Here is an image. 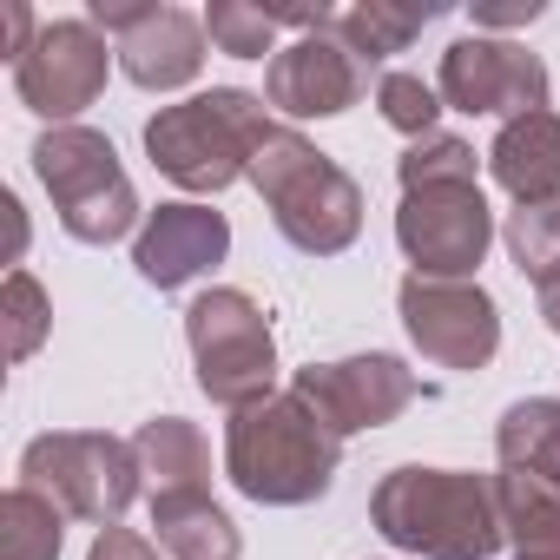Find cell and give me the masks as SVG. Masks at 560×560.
I'll return each instance as SVG.
<instances>
[{"mask_svg":"<svg viewBox=\"0 0 560 560\" xmlns=\"http://www.w3.org/2000/svg\"><path fill=\"white\" fill-rule=\"evenodd\" d=\"M205 34L218 54L231 60H264L277 54V14L270 8H244V0H211L205 8Z\"/></svg>","mask_w":560,"mask_h":560,"instance_id":"d4e9b609","label":"cell"},{"mask_svg":"<svg viewBox=\"0 0 560 560\" xmlns=\"http://www.w3.org/2000/svg\"><path fill=\"white\" fill-rule=\"evenodd\" d=\"M396 244L416 264V277H468L488 257V244H494V211H488L481 185L402 191Z\"/></svg>","mask_w":560,"mask_h":560,"instance_id":"8fae6325","label":"cell"},{"mask_svg":"<svg viewBox=\"0 0 560 560\" xmlns=\"http://www.w3.org/2000/svg\"><path fill=\"white\" fill-rule=\"evenodd\" d=\"M363 60L337 34H304L291 47H277L264 67V100L284 119H337L363 100Z\"/></svg>","mask_w":560,"mask_h":560,"instance_id":"4fadbf2b","label":"cell"},{"mask_svg":"<svg viewBox=\"0 0 560 560\" xmlns=\"http://www.w3.org/2000/svg\"><path fill=\"white\" fill-rule=\"evenodd\" d=\"M60 540H67L60 501H47L40 488L0 494V560H60Z\"/></svg>","mask_w":560,"mask_h":560,"instance_id":"7402d4cb","label":"cell"},{"mask_svg":"<svg viewBox=\"0 0 560 560\" xmlns=\"http://www.w3.org/2000/svg\"><path fill=\"white\" fill-rule=\"evenodd\" d=\"M132 455H139V481L152 488V501L205 494V481H211V448H205L198 422H185V416H152L132 435Z\"/></svg>","mask_w":560,"mask_h":560,"instance_id":"e0dca14e","label":"cell"},{"mask_svg":"<svg viewBox=\"0 0 560 560\" xmlns=\"http://www.w3.org/2000/svg\"><path fill=\"white\" fill-rule=\"evenodd\" d=\"M0 311H8V363H27L47 330H54V304L34 284V270H8V291H0Z\"/></svg>","mask_w":560,"mask_h":560,"instance_id":"484cf974","label":"cell"},{"mask_svg":"<svg viewBox=\"0 0 560 560\" xmlns=\"http://www.w3.org/2000/svg\"><path fill=\"white\" fill-rule=\"evenodd\" d=\"M396 311H402L409 343L435 370H481L501 350V311L468 277H402Z\"/></svg>","mask_w":560,"mask_h":560,"instance_id":"ba28073f","label":"cell"},{"mask_svg":"<svg viewBox=\"0 0 560 560\" xmlns=\"http://www.w3.org/2000/svg\"><path fill=\"white\" fill-rule=\"evenodd\" d=\"M475 172H481V159H475V145H468V139H455V132H429V139H416V145L396 159V178H402V191L475 185Z\"/></svg>","mask_w":560,"mask_h":560,"instance_id":"cb8c5ba5","label":"cell"},{"mask_svg":"<svg viewBox=\"0 0 560 560\" xmlns=\"http://www.w3.org/2000/svg\"><path fill=\"white\" fill-rule=\"evenodd\" d=\"M370 521L389 547L422 560H488L508 540L494 475L468 468H389L370 494Z\"/></svg>","mask_w":560,"mask_h":560,"instance_id":"6da1fadb","label":"cell"},{"mask_svg":"<svg viewBox=\"0 0 560 560\" xmlns=\"http://www.w3.org/2000/svg\"><path fill=\"white\" fill-rule=\"evenodd\" d=\"M119 47H106V34L93 21H47L40 40L14 60V93L27 113L73 126L100 93H106V67Z\"/></svg>","mask_w":560,"mask_h":560,"instance_id":"30bf717a","label":"cell"},{"mask_svg":"<svg viewBox=\"0 0 560 560\" xmlns=\"http://www.w3.org/2000/svg\"><path fill=\"white\" fill-rule=\"evenodd\" d=\"M429 21H442V8H402V0H357V8H337L330 34H337L363 67H376V60L402 54Z\"/></svg>","mask_w":560,"mask_h":560,"instance_id":"ffe728a7","label":"cell"},{"mask_svg":"<svg viewBox=\"0 0 560 560\" xmlns=\"http://www.w3.org/2000/svg\"><path fill=\"white\" fill-rule=\"evenodd\" d=\"M494 455H501V468H534V475L560 481V402L553 396L514 402L494 429Z\"/></svg>","mask_w":560,"mask_h":560,"instance_id":"44dd1931","label":"cell"},{"mask_svg":"<svg viewBox=\"0 0 560 560\" xmlns=\"http://www.w3.org/2000/svg\"><path fill=\"white\" fill-rule=\"evenodd\" d=\"M119 67L145 93L191 86L198 67H205V21L185 14V8H152V0H145V14L119 34Z\"/></svg>","mask_w":560,"mask_h":560,"instance_id":"9a60e30c","label":"cell"},{"mask_svg":"<svg viewBox=\"0 0 560 560\" xmlns=\"http://www.w3.org/2000/svg\"><path fill=\"white\" fill-rule=\"evenodd\" d=\"M152 527H159V547H165L172 560H237V553H244L237 521H231L211 494L152 501Z\"/></svg>","mask_w":560,"mask_h":560,"instance_id":"d6986e66","label":"cell"},{"mask_svg":"<svg viewBox=\"0 0 560 560\" xmlns=\"http://www.w3.org/2000/svg\"><path fill=\"white\" fill-rule=\"evenodd\" d=\"M270 106L244 86H211L185 106H159L145 119V159L198 198H218L224 185L250 178L257 145L270 139Z\"/></svg>","mask_w":560,"mask_h":560,"instance_id":"3957f363","label":"cell"},{"mask_svg":"<svg viewBox=\"0 0 560 560\" xmlns=\"http://www.w3.org/2000/svg\"><path fill=\"white\" fill-rule=\"evenodd\" d=\"M86 560H159V553H152V540H139L132 527H100V540H93Z\"/></svg>","mask_w":560,"mask_h":560,"instance_id":"83f0119b","label":"cell"},{"mask_svg":"<svg viewBox=\"0 0 560 560\" xmlns=\"http://www.w3.org/2000/svg\"><path fill=\"white\" fill-rule=\"evenodd\" d=\"M442 106L455 113H501V119H527L547 106V67L540 54L514 47V40H488V34H468L442 54V80H435Z\"/></svg>","mask_w":560,"mask_h":560,"instance_id":"7c38bea8","label":"cell"},{"mask_svg":"<svg viewBox=\"0 0 560 560\" xmlns=\"http://www.w3.org/2000/svg\"><path fill=\"white\" fill-rule=\"evenodd\" d=\"M494 508H501V534L514 540V553L560 560V481L553 475L501 468L494 475Z\"/></svg>","mask_w":560,"mask_h":560,"instance_id":"ac0fdd59","label":"cell"},{"mask_svg":"<svg viewBox=\"0 0 560 560\" xmlns=\"http://www.w3.org/2000/svg\"><path fill=\"white\" fill-rule=\"evenodd\" d=\"M21 488H40L73 521L113 527L145 481H139L132 442L100 435V429H60V435H34L21 448Z\"/></svg>","mask_w":560,"mask_h":560,"instance_id":"52a82bcc","label":"cell"},{"mask_svg":"<svg viewBox=\"0 0 560 560\" xmlns=\"http://www.w3.org/2000/svg\"><path fill=\"white\" fill-rule=\"evenodd\" d=\"M337 462H343V442L298 396H270L257 409H237L224 429V475L257 508H304V501L330 494Z\"/></svg>","mask_w":560,"mask_h":560,"instance_id":"7a4b0ae2","label":"cell"},{"mask_svg":"<svg viewBox=\"0 0 560 560\" xmlns=\"http://www.w3.org/2000/svg\"><path fill=\"white\" fill-rule=\"evenodd\" d=\"M376 106H383V119H389L396 132H409V139H429L435 119H442V93L422 86L416 73H383V80H376Z\"/></svg>","mask_w":560,"mask_h":560,"instance_id":"4316f807","label":"cell"},{"mask_svg":"<svg viewBox=\"0 0 560 560\" xmlns=\"http://www.w3.org/2000/svg\"><path fill=\"white\" fill-rule=\"evenodd\" d=\"M514 560H540V553H514Z\"/></svg>","mask_w":560,"mask_h":560,"instance_id":"4dcf8cb0","label":"cell"},{"mask_svg":"<svg viewBox=\"0 0 560 560\" xmlns=\"http://www.w3.org/2000/svg\"><path fill=\"white\" fill-rule=\"evenodd\" d=\"M540 21V0H488V8H475V27H527Z\"/></svg>","mask_w":560,"mask_h":560,"instance_id":"f1b7e54d","label":"cell"},{"mask_svg":"<svg viewBox=\"0 0 560 560\" xmlns=\"http://www.w3.org/2000/svg\"><path fill=\"white\" fill-rule=\"evenodd\" d=\"M501 237H508V257L521 264L527 284H540V291L560 284V198L553 205H521Z\"/></svg>","mask_w":560,"mask_h":560,"instance_id":"603a6c76","label":"cell"},{"mask_svg":"<svg viewBox=\"0 0 560 560\" xmlns=\"http://www.w3.org/2000/svg\"><path fill=\"white\" fill-rule=\"evenodd\" d=\"M250 185L270 205V224L284 231V244H298L304 257H337L363 231V185L291 126H277L257 145Z\"/></svg>","mask_w":560,"mask_h":560,"instance_id":"277c9868","label":"cell"},{"mask_svg":"<svg viewBox=\"0 0 560 560\" xmlns=\"http://www.w3.org/2000/svg\"><path fill=\"white\" fill-rule=\"evenodd\" d=\"M291 396H298L337 442H350V435H363V429L396 422V416L416 402V370H409L402 357H383V350L343 357V363H304V370L291 376Z\"/></svg>","mask_w":560,"mask_h":560,"instance_id":"9c48e42d","label":"cell"},{"mask_svg":"<svg viewBox=\"0 0 560 560\" xmlns=\"http://www.w3.org/2000/svg\"><path fill=\"white\" fill-rule=\"evenodd\" d=\"M540 317H547V330L560 337V284H553V291H540Z\"/></svg>","mask_w":560,"mask_h":560,"instance_id":"f546056e","label":"cell"},{"mask_svg":"<svg viewBox=\"0 0 560 560\" xmlns=\"http://www.w3.org/2000/svg\"><path fill=\"white\" fill-rule=\"evenodd\" d=\"M185 343L198 363V389L218 409H257L277 389V337L270 317L244 291H205L185 311Z\"/></svg>","mask_w":560,"mask_h":560,"instance_id":"8992f818","label":"cell"},{"mask_svg":"<svg viewBox=\"0 0 560 560\" xmlns=\"http://www.w3.org/2000/svg\"><path fill=\"white\" fill-rule=\"evenodd\" d=\"M34 172L60 211V231L80 244H119L139 224V191L113 152L106 132L93 126H54L34 139Z\"/></svg>","mask_w":560,"mask_h":560,"instance_id":"5b68a950","label":"cell"},{"mask_svg":"<svg viewBox=\"0 0 560 560\" xmlns=\"http://www.w3.org/2000/svg\"><path fill=\"white\" fill-rule=\"evenodd\" d=\"M488 172L514 205H553L560 198V113L508 119L488 145Z\"/></svg>","mask_w":560,"mask_h":560,"instance_id":"2e32d148","label":"cell"},{"mask_svg":"<svg viewBox=\"0 0 560 560\" xmlns=\"http://www.w3.org/2000/svg\"><path fill=\"white\" fill-rule=\"evenodd\" d=\"M224 250H231V224L211 205H159V211H145V224L132 237V264L159 291H178L191 277H205L211 264H224Z\"/></svg>","mask_w":560,"mask_h":560,"instance_id":"5bb4252c","label":"cell"}]
</instances>
